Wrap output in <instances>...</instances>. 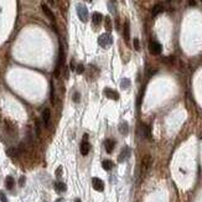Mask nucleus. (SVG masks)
I'll use <instances>...</instances> for the list:
<instances>
[{
  "label": "nucleus",
  "instance_id": "nucleus-1",
  "mask_svg": "<svg viewBox=\"0 0 202 202\" xmlns=\"http://www.w3.org/2000/svg\"><path fill=\"white\" fill-rule=\"evenodd\" d=\"M98 44H99V46L103 47V48H108L109 46H112V44H113V37L110 36L109 32L102 34L101 36L98 37Z\"/></svg>",
  "mask_w": 202,
  "mask_h": 202
},
{
  "label": "nucleus",
  "instance_id": "nucleus-2",
  "mask_svg": "<svg viewBox=\"0 0 202 202\" xmlns=\"http://www.w3.org/2000/svg\"><path fill=\"white\" fill-rule=\"evenodd\" d=\"M76 11H77V16L82 23H87L88 20V10L83 4H78L76 6Z\"/></svg>",
  "mask_w": 202,
  "mask_h": 202
},
{
  "label": "nucleus",
  "instance_id": "nucleus-3",
  "mask_svg": "<svg viewBox=\"0 0 202 202\" xmlns=\"http://www.w3.org/2000/svg\"><path fill=\"white\" fill-rule=\"evenodd\" d=\"M63 62H65V52H63V47L60 46V53H58V61H57V66H56V69H55V76L58 77L60 74V71L62 66H63Z\"/></svg>",
  "mask_w": 202,
  "mask_h": 202
},
{
  "label": "nucleus",
  "instance_id": "nucleus-4",
  "mask_svg": "<svg viewBox=\"0 0 202 202\" xmlns=\"http://www.w3.org/2000/svg\"><path fill=\"white\" fill-rule=\"evenodd\" d=\"M151 164H152V158L150 155H145L141 160V172L143 174L148 172L149 169L151 168Z\"/></svg>",
  "mask_w": 202,
  "mask_h": 202
},
{
  "label": "nucleus",
  "instance_id": "nucleus-5",
  "mask_svg": "<svg viewBox=\"0 0 202 202\" xmlns=\"http://www.w3.org/2000/svg\"><path fill=\"white\" fill-rule=\"evenodd\" d=\"M149 50L152 55H160L163 51V46H161V44H159L158 41H151L149 44Z\"/></svg>",
  "mask_w": 202,
  "mask_h": 202
},
{
  "label": "nucleus",
  "instance_id": "nucleus-6",
  "mask_svg": "<svg viewBox=\"0 0 202 202\" xmlns=\"http://www.w3.org/2000/svg\"><path fill=\"white\" fill-rule=\"evenodd\" d=\"M103 93L109 99H113V101H118V99H119V93H118L117 90L112 89V88H106L103 90Z\"/></svg>",
  "mask_w": 202,
  "mask_h": 202
},
{
  "label": "nucleus",
  "instance_id": "nucleus-7",
  "mask_svg": "<svg viewBox=\"0 0 202 202\" xmlns=\"http://www.w3.org/2000/svg\"><path fill=\"white\" fill-rule=\"evenodd\" d=\"M92 186H93V189L96 190V191H99V192H102L103 190H104V182L99 179V177H93L92 179Z\"/></svg>",
  "mask_w": 202,
  "mask_h": 202
},
{
  "label": "nucleus",
  "instance_id": "nucleus-8",
  "mask_svg": "<svg viewBox=\"0 0 202 202\" xmlns=\"http://www.w3.org/2000/svg\"><path fill=\"white\" fill-rule=\"evenodd\" d=\"M50 120H51V110L48 108H45L42 112V122L46 128L50 127Z\"/></svg>",
  "mask_w": 202,
  "mask_h": 202
},
{
  "label": "nucleus",
  "instance_id": "nucleus-9",
  "mask_svg": "<svg viewBox=\"0 0 202 202\" xmlns=\"http://www.w3.org/2000/svg\"><path fill=\"white\" fill-rule=\"evenodd\" d=\"M41 8H42V11L45 12V15L48 18V20H50L51 23H53V24H55V21H56V19H55V15H53V12L51 11V9L48 8V6H47L46 4H42V5H41Z\"/></svg>",
  "mask_w": 202,
  "mask_h": 202
},
{
  "label": "nucleus",
  "instance_id": "nucleus-10",
  "mask_svg": "<svg viewBox=\"0 0 202 202\" xmlns=\"http://www.w3.org/2000/svg\"><path fill=\"white\" fill-rule=\"evenodd\" d=\"M129 156H130V149L128 148V146H125V148H123V150L120 151L119 156H118V161H119V163H124Z\"/></svg>",
  "mask_w": 202,
  "mask_h": 202
},
{
  "label": "nucleus",
  "instance_id": "nucleus-11",
  "mask_svg": "<svg viewBox=\"0 0 202 202\" xmlns=\"http://www.w3.org/2000/svg\"><path fill=\"white\" fill-rule=\"evenodd\" d=\"M89 149H90V145H89L88 140H83V141L81 143V146H79V151H81V154H82L83 156L88 155Z\"/></svg>",
  "mask_w": 202,
  "mask_h": 202
},
{
  "label": "nucleus",
  "instance_id": "nucleus-12",
  "mask_svg": "<svg viewBox=\"0 0 202 202\" xmlns=\"http://www.w3.org/2000/svg\"><path fill=\"white\" fill-rule=\"evenodd\" d=\"M140 129H141V135H143L144 138H148V139L151 138L150 127H149L148 124H141V125H140Z\"/></svg>",
  "mask_w": 202,
  "mask_h": 202
},
{
  "label": "nucleus",
  "instance_id": "nucleus-13",
  "mask_svg": "<svg viewBox=\"0 0 202 202\" xmlns=\"http://www.w3.org/2000/svg\"><path fill=\"white\" fill-rule=\"evenodd\" d=\"M104 146H106V150H107L108 154H110V152H113V150H114L115 141L113 140V139H107L106 143H104Z\"/></svg>",
  "mask_w": 202,
  "mask_h": 202
},
{
  "label": "nucleus",
  "instance_id": "nucleus-14",
  "mask_svg": "<svg viewBox=\"0 0 202 202\" xmlns=\"http://www.w3.org/2000/svg\"><path fill=\"white\" fill-rule=\"evenodd\" d=\"M92 21H93V24H94L96 26L101 25L102 21H103V15H102L101 12H93V15H92Z\"/></svg>",
  "mask_w": 202,
  "mask_h": 202
},
{
  "label": "nucleus",
  "instance_id": "nucleus-15",
  "mask_svg": "<svg viewBox=\"0 0 202 202\" xmlns=\"http://www.w3.org/2000/svg\"><path fill=\"white\" fill-rule=\"evenodd\" d=\"M163 11H164V5L161 3H159V4L154 5V8L151 10V14H152V16H158L159 14H161Z\"/></svg>",
  "mask_w": 202,
  "mask_h": 202
},
{
  "label": "nucleus",
  "instance_id": "nucleus-16",
  "mask_svg": "<svg viewBox=\"0 0 202 202\" xmlns=\"http://www.w3.org/2000/svg\"><path fill=\"white\" fill-rule=\"evenodd\" d=\"M14 185H15V180L12 179V176H8L5 179V186L8 190H11L14 187Z\"/></svg>",
  "mask_w": 202,
  "mask_h": 202
},
{
  "label": "nucleus",
  "instance_id": "nucleus-17",
  "mask_svg": "<svg viewBox=\"0 0 202 202\" xmlns=\"http://www.w3.org/2000/svg\"><path fill=\"white\" fill-rule=\"evenodd\" d=\"M55 190H56L57 192H65L66 190H67V186H66V184H63V182H56L55 184Z\"/></svg>",
  "mask_w": 202,
  "mask_h": 202
},
{
  "label": "nucleus",
  "instance_id": "nucleus-18",
  "mask_svg": "<svg viewBox=\"0 0 202 202\" xmlns=\"http://www.w3.org/2000/svg\"><path fill=\"white\" fill-rule=\"evenodd\" d=\"M113 161H110V160H104V161L102 163V168L106 170V171H109L113 169Z\"/></svg>",
  "mask_w": 202,
  "mask_h": 202
},
{
  "label": "nucleus",
  "instance_id": "nucleus-19",
  "mask_svg": "<svg viewBox=\"0 0 202 202\" xmlns=\"http://www.w3.org/2000/svg\"><path fill=\"white\" fill-rule=\"evenodd\" d=\"M130 37V26H129V23L127 21L124 24V39L125 41H128Z\"/></svg>",
  "mask_w": 202,
  "mask_h": 202
},
{
  "label": "nucleus",
  "instance_id": "nucleus-20",
  "mask_svg": "<svg viewBox=\"0 0 202 202\" xmlns=\"http://www.w3.org/2000/svg\"><path fill=\"white\" fill-rule=\"evenodd\" d=\"M103 19H104V26H106V30L108 32H110V31H112V20H110L109 16H106Z\"/></svg>",
  "mask_w": 202,
  "mask_h": 202
},
{
  "label": "nucleus",
  "instance_id": "nucleus-21",
  "mask_svg": "<svg viewBox=\"0 0 202 202\" xmlns=\"http://www.w3.org/2000/svg\"><path fill=\"white\" fill-rule=\"evenodd\" d=\"M119 130H120V133L123 134V135H125V134H128V123L127 122H123L122 124H120V127H119Z\"/></svg>",
  "mask_w": 202,
  "mask_h": 202
},
{
  "label": "nucleus",
  "instance_id": "nucleus-22",
  "mask_svg": "<svg viewBox=\"0 0 202 202\" xmlns=\"http://www.w3.org/2000/svg\"><path fill=\"white\" fill-rule=\"evenodd\" d=\"M6 154H8L9 156H18L19 155V150L16 148H9L8 150H6Z\"/></svg>",
  "mask_w": 202,
  "mask_h": 202
},
{
  "label": "nucleus",
  "instance_id": "nucleus-23",
  "mask_svg": "<svg viewBox=\"0 0 202 202\" xmlns=\"http://www.w3.org/2000/svg\"><path fill=\"white\" fill-rule=\"evenodd\" d=\"M120 87H122L123 89L129 88V87H130V79H128V78H123L122 82H120Z\"/></svg>",
  "mask_w": 202,
  "mask_h": 202
},
{
  "label": "nucleus",
  "instance_id": "nucleus-24",
  "mask_svg": "<svg viewBox=\"0 0 202 202\" xmlns=\"http://www.w3.org/2000/svg\"><path fill=\"white\" fill-rule=\"evenodd\" d=\"M51 103H55V87L52 82H51Z\"/></svg>",
  "mask_w": 202,
  "mask_h": 202
},
{
  "label": "nucleus",
  "instance_id": "nucleus-25",
  "mask_svg": "<svg viewBox=\"0 0 202 202\" xmlns=\"http://www.w3.org/2000/svg\"><path fill=\"white\" fill-rule=\"evenodd\" d=\"M133 44H134V48H135L136 51H139V50H140V42H139V40H138V39H134Z\"/></svg>",
  "mask_w": 202,
  "mask_h": 202
},
{
  "label": "nucleus",
  "instance_id": "nucleus-26",
  "mask_svg": "<svg viewBox=\"0 0 202 202\" xmlns=\"http://www.w3.org/2000/svg\"><path fill=\"white\" fill-rule=\"evenodd\" d=\"M76 71H77V73H78V74H82L83 72H85V66H83L82 63H81V65H78V66H77V69H76Z\"/></svg>",
  "mask_w": 202,
  "mask_h": 202
},
{
  "label": "nucleus",
  "instance_id": "nucleus-27",
  "mask_svg": "<svg viewBox=\"0 0 202 202\" xmlns=\"http://www.w3.org/2000/svg\"><path fill=\"white\" fill-rule=\"evenodd\" d=\"M143 94H144V88L141 89V92H140V94H139V99H138V107H140V104H141V99H143Z\"/></svg>",
  "mask_w": 202,
  "mask_h": 202
},
{
  "label": "nucleus",
  "instance_id": "nucleus-28",
  "mask_svg": "<svg viewBox=\"0 0 202 202\" xmlns=\"http://www.w3.org/2000/svg\"><path fill=\"white\" fill-rule=\"evenodd\" d=\"M0 201H1V202H9V201H8V198H6V196H5V193H4V192H0Z\"/></svg>",
  "mask_w": 202,
  "mask_h": 202
},
{
  "label": "nucleus",
  "instance_id": "nucleus-29",
  "mask_svg": "<svg viewBox=\"0 0 202 202\" xmlns=\"http://www.w3.org/2000/svg\"><path fill=\"white\" fill-rule=\"evenodd\" d=\"M36 134H37V136L40 135V120H36Z\"/></svg>",
  "mask_w": 202,
  "mask_h": 202
},
{
  "label": "nucleus",
  "instance_id": "nucleus-30",
  "mask_svg": "<svg viewBox=\"0 0 202 202\" xmlns=\"http://www.w3.org/2000/svg\"><path fill=\"white\" fill-rule=\"evenodd\" d=\"M73 101L74 102H79V93H74L73 94Z\"/></svg>",
  "mask_w": 202,
  "mask_h": 202
},
{
  "label": "nucleus",
  "instance_id": "nucleus-31",
  "mask_svg": "<svg viewBox=\"0 0 202 202\" xmlns=\"http://www.w3.org/2000/svg\"><path fill=\"white\" fill-rule=\"evenodd\" d=\"M24 184H25V177L21 176V177H20V180H19V185H20V186H24Z\"/></svg>",
  "mask_w": 202,
  "mask_h": 202
},
{
  "label": "nucleus",
  "instance_id": "nucleus-32",
  "mask_svg": "<svg viewBox=\"0 0 202 202\" xmlns=\"http://www.w3.org/2000/svg\"><path fill=\"white\" fill-rule=\"evenodd\" d=\"M61 172H62V168L60 166V168L57 169V172H56V175H57V177H60L61 176Z\"/></svg>",
  "mask_w": 202,
  "mask_h": 202
},
{
  "label": "nucleus",
  "instance_id": "nucleus-33",
  "mask_svg": "<svg viewBox=\"0 0 202 202\" xmlns=\"http://www.w3.org/2000/svg\"><path fill=\"white\" fill-rule=\"evenodd\" d=\"M47 1H48L50 5H55V0H47Z\"/></svg>",
  "mask_w": 202,
  "mask_h": 202
},
{
  "label": "nucleus",
  "instance_id": "nucleus-34",
  "mask_svg": "<svg viewBox=\"0 0 202 202\" xmlns=\"http://www.w3.org/2000/svg\"><path fill=\"white\" fill-rule=\"evenodd\" d=\"M74 202H81V200H79V198H76V200H74Z\"/></svg>",
  "mask_w": 202,
  "mask_h": 202
},
{
  "label": "nucleus",
  "instance_id": "nucleus-35",
  "mask_svg": "<svg viewBox=\"0 0 202 202\" xmlns=\"http://www.w3.org/2000/svg\"><path fill=\"white\" fill-rule=\"evenodd\" d=\"M168 1H171V0H168Z\"/></svg>",
  "mask_w": 202,
  "mask_h": 202
}]
</instances>
